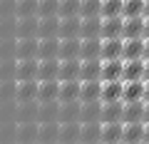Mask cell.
Returning <instances> with one entry per match:
<instances>
[{
  "label": "cell",
  "instance_id": "2",
  "mask_svg": "<svg viewBox=\"0 0 149 144\" xmlns=\"http://www.w3.org/2000/svg\"><path fill=\"white\" fill-rule=\"evenodd\" d=\"M37 80H15V102H35Z\"/></svg>",
  "mask_w": 149,
  "mask_h": 144
},
{
  "label": "cell",
  "instance_id": "28",
  "mask_svg": "<svg viewBox=\"0 0 149 144\" xmlns=\"http://www.w3.org/2000/svg\"><path fill=\"white\" fill-rule=\"evenodd\" d=\"M80 122H62L60 124V137L57 144H72V142H80Z\"/></svg>",
  "mask_w": 149,
  "mask_h": 144
},
{
  "label": "cell",
  "instance_id": "45",
  "mask_svg": "<svg viewBox=\"0 0 149 144\" xmlns=\"http://www.w3.org/2000/svg\"><path fill=\"white\" fill-rule=\"evenodd\" d=\"M144 102H149V82L144 85Z\"/></svg>",
  "mask_w": 149,
  "mask_h": 144
},
{
  "label": "cell",
  "instance_id": "29",
  "mask_svg": "<svg viewBox=\"0 0 149 144\" xmlns=\"http://www.w3.org/2000/svg\"><path fill=\"white\" fill-rule=\"evenodd\" d=\"M144 80H127L124 82V92H122V99L124 102H137L144 99Z\"/></svg>",
  "mask_w": 149,
  "mask_h": 144
},
{
  "label": "cell",
  "instance_id": "5",
  "mask_svg": "<svg viewBox=\"0 0 149 144\" xmlns=\"http://www.w3.org/2000/svg\"><path fill=\"white\" fill-rule=\"evenodd\" d=\"M15 80H37V57L15 60Z\"/></svg>",
  "mask_w": 149,
  "mask_h": 144
},
{
  "label": "cell",
  "instance_id": "50",
  "mask_svg": "<svg viewBox=\"0 0 149 144\" xmlns=\"http://www.w3.org/2000/svg\"><path fill=\"white\" fill-rule=\"evenodd\" d=\"M114 144H122V142H114Z\"/></svg>",
  "mask_w": 149,
  "mask_h": 144
},
{
  "label": "cell",
  "instance_id": "37",
  "mask_svg": "<svg viewBox=\"0 0 149 144\" xmlns=\"http://www.w3.org/2000/svg\"><path fill=\"white\" fill-rule=\"evenodd\" d=\"M60 13V0H37V17H50Z\"/></svg>",
  "mask_w": 149,
  "mask_h": 144
},
{
  "label": "cell",
  "instance_id": "48",
  "mask_svg": "<svg viewBox=\"0 0 149 144\" xmlns=\"http://www.w3.org/2000/svg\"><path fill=\"white\" fill-rule=\"evenodd\" d=\"M144 38H149V17H147V22H144Z\"/></svg>",
  "mask_w": 149,
  "mask_h": 144
},
{
  "label": "cell",
  "instance_id": "20",
  "mask_svg": "<svg viewBox=\"0 0 149 144\" xmlns=\"http://www.w3.org/2000/svg\"><path fill=\"white\" fill-rule=\"evenodd\" d=\"M144 67H147V60L137 57V60H124V72L122 80H144Z\"/></svg>",
  "mask_w": 149,
  "mask_h": 144
},
{
  "label": "cell",
  "instance_id": "41",
  "mask_svg": "<svg viewBox=\"0 0 149 144\" xmlns=\"http://www.w3.org/2000/svg\"><path fill=\"white\" fill-rule=\"evenodd\" d=\"M80 3L82 0H60V17H70V15H80Z\"/></svg>",
  "mask_w": 149,
  "mask_h": 144
},
{
  "label": "cell",
  "instance_id": "25",
  "mask_svg": "<svg viewBox=\"0 0 149 144\" xmlns=\"http://www.w3.org/2000/svg\"><path fill=\"white\" fill-rule=\"evenodd\" d=\"M122 72H124V57L102 60V80H122Z\"/></svg>",
  "mask_w": 149,
  "mask_h": 144
},
{
  "label": "cell",
  "instance_id": "13",
  "mask_svg": "<svg viewBox=\"0 0 149 144\" xmlns=\"http://www.w3.org/2000/svg\"><path fill=\"white\" fill-rule=\"evenodd\" d=\"M60 80H37V102H55Z\"/></svg>",
  "mask_w": 149,
  "mask_h": 144
},
{
  "label": "cell",
  "instance_id": "1",
  "mask_svg": "<svg viewBox=\"0 0 149 144\" xmlns=\"http://www.w3.org/2000/svg\"><path fill=\"white\" fill-rule=\"evenodd\" d=\"M15 144H37V122H15Z\"/></svg>",
  "mask_w": 149,
  "mask_h": 144
},
{
  "label": "cell",
  "instance_id": "18",
  "mask_svg": "<svg viewBox=\"0 0 149 144\" xmlns=\"http://www.w3.org/2000/svg\"><path fill=\"white\" fill-rule=\"evenodd\" d=\"M80 85H82V80H65V82H60L57 102H74V99H80Z\"/></svg>",
  "mask_w": 149,
  "mask_h": 144
},
{
  "label": "cell",
  "instance_id": "26",
  "mask_svg": "<svg viewBox=\"0 0 149 144\" xmlns=\"http://www.w3.org/2000/svg\"><path fill=\"white\" fill-rule=\"evenodd\" d=\"M144 142V122H124L122 144H137Z\"/></svg>",
  "mask_w": 149,
  "mask_h": 144
},
{
  "label": "cell",
  "instance_id": "31",
  "mask_svg": "<svg viewBox=\"0 0 149 144\" xmlns=\"http://www.w3.org/2000/svg\"><path fill=\"white\" fill-rule=\"evenodd\" d=\"M80 80H102V57H97V60H82Z\"/></svg>",
  "mask_w": 149,
  "mask_h": 144
},
{
  "label": "cell",
  "instance_id": "51",
  "mask_svg": "<svg viewBox=\"0 0 149 144\" xmlns=\"http://www.w3.org/2000/svg\"><path fill=\"white\" fill-rule=\"evenodd\" d=\"M72 144H80V142H72Z\"/></svg>",
  "mask_w": 149,
  "mask_h": 144
},
{
  "label": "cell",
  "instance_id": "53",
  "mask_svg": "<svg viewBox=\"0 0 149 144\" xmlns=\"http://www.w3.org/2000/svg\"><path fill=\"white\" fill-rule=\"evenodd\" d=\"M95 144H102V142H95Z\"/></svg>",
  "mask_w": 149,
  "mask_h": 144
},
{
  "label": "cell",
  "instance_id": "8",
  "mask_svg": "<svg viewBox=\"0 0 149 144\" xmlns=\"http://www.w3.org/2000/svg\"><path fill=\"white\" fill-rule=\"evenodd\" d=\"M60 137V122H37V144H52Z\"/></svg>",
  "mask_w": 149,
  "mask_h": 144
},
{
  "label": "cell",
  "instance_id": "47",
  "mask_svg": "<svg viewBox=\"0 0 149 144\" xmlns=\"http://www.w3.org/2000/svg\"><path fill=\"white\" fill-rule=\"evenodd\" d=\"M144 122H149V102H147V107H144Z\"/></svg>",
  "mask_w": 149,
  "mask_h": 144
},
{
  "label": "cell",
  "instance_id": "38",
  "mask_svg": "<svg viewBox=\"0 0 149 144\" xmlns=\"http://www.w3.org/2000/svg\"><path fill=\"white\" fill-rule=\"evenodd\" d=\"M80 15L82 17L102 15V0H82L80 3Z\"/></svg>",
  "mask_w": 149,
  "mask_h": 144
},
{
  "label": "cell",
  "instance_id": "10",
  "mask_svg": "<svg viewBox=\"0 0 149 144\" xmlns=\"http://www.w3.org/2000/svg\"><path fill=\"white\" fill-rule=\"evenodd\" d=\"M80 109H82V102L74 99V102H60V112H57V122H80Z\"/></svg>",
  "mask_w": 149,
  "mask_h": 144
},
{
  "label": "cell",
  "instance_id": "52",
  "mask_svg": "<svg viewBox=\"0 0 149 144\" xmlns=\"http://www.w3.org/2000/svg\"><path fill=\"white\" fill-rule=\"evenodd\" d=\"M137 144H144V142H137Z\"/></svg>",
  "mask_w": 149,
  "mask_h": 144
},
{
  "label": "cell",
  "instance_id": "40",
  "mask_svg": "<svg viewBox=\"0 0 149 144\" xmlns=\"http://www.w3.org/2000/svg\"><path fill=\"white\" fill-rule=\"evenodd\" d=\"M124 17H134V15H144V0H124L122 8Z\"/></svg>",
  "mask_w": 149,
  "mask_h": 144
},
{
  "label": "cell",
  "instance_id": "22",
  "mask_svg": "<svg viewBox=\"0 0 149 144\" xmlns=\"http://www.w3.org/2000/svg\"><path fill=\"white\" fill-rule=\"evenodd\" d=\"M102 97V80H82L80 85V102H95Z\"/></svg>",
  "mask_w": 149,
  "mask_h": 144
},
{
  "label": "cell",
  "instance_id": "17",
  "mask_svg": "<svg viewBox=\"0 0 149 144\" xmlns=\"http://www.w3.org/2000/svg\"><path fill=\"white\" fill-rule=\"evenodd\" d=\"M102 57V38H82L80 60H97Z\"/></svg>",
  "mask_w": 149,
  "mask_h": 144
},
{
  "label": "cell",
  "instance_id": "35",
  "mask_svg": "<svg viewBox=\"0 0 149 144\" xmlns=\"http://www.w3.org/2000/svg\"><path fill=\"white\" fill-rule=\"evenodd\" d=\"M100 117H102V99H95V102H82L80 122H100Z\"/></svg>",
  "mask_w": 149,
  "mask_h": 144
},
{
  "label": "cell",
  "instance_id": "19",
  "mask_svg": "<svg viewBox=\"0 0 149 144\" xmlns=\"http://www.w3.org/2000/svg\"><path fill=\"white\" fill-rule=\"evenodd\" d=\"M37 38H60V15L40 17V22H37Z\"/></svg>",
  "mask_w": 149,
  "mask_h": 144
},
{
  "label": "cell",
  "instance_id": "36",
  "mask_svg": "<svg viewBox=\"0 0 149 144\" xmlns=\"http://www.w3.org/2000/svg\"><path fill=\"white\" fill-rule=\"evenodd\" d=\"M37 15V0H15V17Z\"/></svg>",
  "mask_w": 149,
  "mask_h": 144
},
{
  "label": "cell",
  "instance_id": "27",
  "mask_svg": "<svg viewBox=\"0 0 149 144\" xmlns=\"http://www.w3.org/2000/svg\"><path fill=\"white\" fill-rule=\"evenodd\" d=\"M144 107H147V102H144V99H137V102H124L122 122H144Z\"/></svg>",
  "mask_w": 149,
  "mask_h": 144
},
{
  "label": "cell",
  "instance_id": "9",
  "mask_svg": "<svg viewBox=\"0 0 149 144\" xmlns=\"http://www.w3.org/2000/svg\"><path fill=\"white\" fill-rule=\"evenodd\" d=\"M80 45H82V38H60L57 60H72V57H80Z\"/></svg>",
  "mask_w": 149,
  "mask_h": 144
},
{
  "label": "cell",
  "instance_id": "54",
  "mask_svg": "<svg viewBox=\"0 0 149 144\" xmlns=\"http://www.w3.org/2000/svg\"><path fill=\"white\" fill-rule=\"evenodd\" d=\"M52 144H57V142H52Z\"/></svg>",
  "mask_w": 149,
  "mask_h": 144
},
{
  "label": "cell",
  "instance_id": "34",
  "mask_svg": "<svg viewBox=\"0 0 149 144\" xmlns=\"http://www.w3.org/2000/svg\"><path fill=\"white\" fill-rule=\"evenodd\" d=\"M124 60H137L144 57V38H124Z\"/></svg>",
  "mask_w": 149,
  "mask_h": 144
},
{
  "label": "cell",
  "instance_id": "24",
  "mask_svg": "<svg viewBox=\"0 0 149 144\" xmlns=\"http://www.w3.org/2000/svg\"><path fill=\"white\" fill-rule=\"evenodd\" d=\"M144 15H134V17H124V30L122 38H144Z\"/></svg>",
  "mask_w": 149,
  "mask_h": 144
},
{
  "label": "cell",
  "instance_id": "39",
  "mask_svg": "<svg viewBox=\"0 0 149 144\" xmlns=\"http://www.w3.org/2000/svg\"><path fill=\"white\" fill-rule=\"evenodd\" d=\"M124 0H102V17H114L122 15Z\"/></svg>",
  "mask_w": 149,
  "mask_h": 144
},
{
  "label": "cell",
  "instance_id": "12",
  "mask_svg": "<svg viewBox=\"0 0 149 144\" xmlns=\"http://www.w3.org/2000/svg\"><path fill=\"white\" fill-rule=\"evenodd\" d=\"M60 38H37V60H52L57 57Z\"/></svg>",
  "mask_w": 149,
  "mask_h": 144
},
{
  "label": "cell",
  "instance_id": "21",
  "mask_svg": "<svg viewBox=\"0 0 149 144\" xmlns=\"http://www.w3.org/2000/svg\"><path fill=\"white\" fill-rule=\"evenodd\" d=\"M124 30V15L102 17V38H122Z\"/></svg>",
  "mask_w": 149,
  "mask_h": 144
},
{
  "label": "cell",
  "instance_id": "42",
  "mask_svg": "<svg viewBox=\"0 0 149 144\" xmlns=\"http://www.w3.org/2000/svg\"><path fill=\"white\" fill-rule=\"evenodd\" d=\"M0 102H15V80H0Z\"/></svg>",
  "mask_w": 149,
  "mask_h": 144
},
{
  "label": "cell",
  "instance_id": "11",
  "mask_svg": "<svg viewBox=\"0 0 149 144\" xmlns=\"http://www.w3.org/2000/svg\"><path fill=\"white\" fill-rule=\"evenodd\" d=\"M82 30V15L60 17V38H80Z\"/></svg>",
  "mask_w": 149,
  "mask_h": 144
},
{
  "label": "cell",
  "instance_id": "43",
  "mask_svg": "<svg viewBox=\"0 0 149 144\" xmlns=\"http://www.w3.org/2000/svg\"><path fill=\"white\" fill-rule=\"evenodd\" d=\"M144 60H149V38H144Z\"/></svg>",
  "mask_w": 149,
  "mask_h": 144
},
{
  "label": "cell",
  "instance_id": "44",
  "mask_svg": "<svg viewBox=\"0 0 149 144\" xmlns=\"http://www.w3.org/2000/svg\"><path fill=\"white\" fill-rule=\"evenodd\" d=\"M144 144H149V122H144Z\"/></svg>",
  "mask_w": 149,
  "mask_h": 144
},
{
  "label": "cell",
  "instance_id": "6",
  "mask_svg": "<svg viewBox=\"0 0 149 144\" xmlns=\"http://www.w3.org/2000/svg\"><path fill=\"white\" fill-rule=\"evenodd\" d=\"M124 52V38H102V60H117Z\"/></svg>",
  "mask_w": 149,
  "mask_h": 144
},
{
  "label": "cell",
  "instance_id": "3",
  "mask_svg": "<svg viewBox=\"0 0 149 144\" xmlns=\"http://www.w3.org/2000/svg\"><path fill=\"white\" fill-rule=\"evenodd\" d=\"M37 15H27V17H15V38H37Z\"/></svg>",
  "mask_w": 149,
  "mask_h": 144
},
{
  "label": "cell",
  "instance_id": "4",
  "mask_svg": "<svg viewBox=\"0 0 149 144\" xmlns=\"http://www.w3.org/2000/svg\"><path fill=\"white\" fill-rule=\"evenodd\" d=\"M80 67H82V60L80 57H72V60H60V70H57V80H80Z\"/></svg>",
  "mask_w": 149,
  "mask_h": 144
},
{
  "label": "cell",
  "instance_id": "49",
  "mask_svg": "<svg viewBox=\"0 0 149 144\" xmlns=\"http://www.w3.org/2000/svg\"><path fill=\"white\" fill-rule=\"evenodd\" d=\"M144 17H149V0H144Z\"/></svg>",
  "mask_w": 149,
  "mask_h": 144
},
{
  "label": "cell",
  "instance_id": "33",
  "mask_svg": "<svg viewBox=\"0 0 149 144\" xmlns=\"http://www.w3.org/2000/svg\"><path fill=\"white\" fill-rule=\"evenodd\" d=\"M60 102H37V122H57Z\"/></svg>",
  "mask_w": 149,
  "mask_h": 144
},
{
  "label": "cell",
  "instance_id": "46",
  "mask_svg": "<svg viewBox=\"0 0 149 144\" xmlns=\"http://www.w3.org/2000/svg\"><path fill=\"white\" fill-rule=\"evenodd\" d=\"M144 82H149V60H147V67H144Z\"/></svg>",
  "mask_w": 149,
  "mask_h": 144
},
{
  "label": "cell",
  "instance_id": "16",
  "mask_svg": "<svg viewBox=\"0 0 149 144\" xmlns=\"http://www.w3.org/2000/svg\"><path fill=\"white\" fill-rule=\"evenodd\" d=\"M37 57V38H15V60Z\"/></svg>",
  "mask_w": 149,
  "mask_h": 144
},
{
  "label": "cell",
  "instance_id": "7",
  "mask_svg": "<svg viewBox=\"0 0 149 144\" xmlns=\"http://www.w3.org/2000/svg\"><path fill=\"white\" fill-rule=\"evenodd\" d=\"M124 92V80H102V102H117L122 99Z\"/></svg>",
  "mask_w": 149,
  "mask_h": 144
},
{
  "label": "cell",
  "instance_id": "14",
  "mask_svg": "<svg viewBox=\"0 0 149 144\" xmlns=\"http://www.w3.org/2000/svg\"><path fill=\"white\" fill-rule=\"evenodd\" d=\"M122 132H124V122H102V144H114L122 142Z\"/></svg>",
  "mask_w": 149,
  "mask_h": 144
},
{
  "label": "cell",
  "instance_id": "32",
  "mask_svg": "<svg viewBox=\"0 0 149 144\" xmlns=\"http://www.w3.org/2000/svg\"><path fill=\"white\" fill-rule=\"evenodd\" d=\"M57 70H60V60H37V80H57Z\"/></svg>",
  "mask_w": 149,
  "mask_h": 144
},
{
  "label": "cell",
  "instance_id": "23",
  "mask_svg": "<svg viewBox=\"0 0 149 144\" xmlns=\"http://www.w3.org/2000/svg\"><path fill=\"white\" fill-rule=\"evenodd\" d=\"M80 144H95L102 137V122H80Z\"/></svg>",
  "mask_w": 149,
  "mask_h": 144
},
{
  "label": "cell",
  "instance_id": "30",
  "mask_svg": "<svg viewBox=\"0 0 149 144\" xmlns=\"http://www.w3.org/2000/svg\"><path fill=\"white\" fill-rule=\"evenodd\" d=\"M80 38H102V15L82 17V30Z\"/></svg>",
  "mask_w": 149,
  "mask_h": 144
},
{
  "label": "cell",
  "instance_id": "15",
  "mask_svg": "<svg viewBox=\"0 0 149 144\" xmlns=\"http://www.w3.org/2000/svg\"><path fill=\"white\" fill-rule=\"evenodd\" d=\"M122 114H124V99L102 102V117H100V122H122Z\"/></svg>",
  "mask_w": 149,
  "mask_h": 144
}]
</instances>
